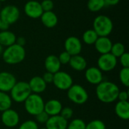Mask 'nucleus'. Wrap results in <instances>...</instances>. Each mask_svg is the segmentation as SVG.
<instances>
[{"label":"nucleus","instance_id":"nucleus-1","mask_svg":"<svg viewBox=\"0 0 129 129\" xmlns=\"http://www.w3.org/2000/svg\"><path fill=\"white\" fill-rule=\"evenodd\" d=\"M119 91V88L116 83L110 81H103L97 85L95 94L101 102L111 104L117 101Z\"/></svg>","mask_w":129,"mask_h":129},{"label":"nucleus","instance_id":"nucleus-2","mask_svg":"<svg viewBox=\"0 0 129 129\" xmlns=\"http://www.w3.org/2000/svg\"><path fill=\"white\" fill-rule=\"evenodd\" d=\"M2 56L5 63L16 65L24 60L26 57V50L24 47L15 43L4 49Z\"/></svg>","mask_w":129,"mask_h":129},{"label":"nucleus","instance_id":"nucleus-3","mask_svg":"<svg viewBox=\"0 0 129 129\" xmlns=\"http://www.w3.org/2000/svg\"><path fill=\"white\" fill-rule=\"evenodd\" d=\"M93 29L98 36H108L113 29V23L108 16L101 14L94 18Z\"/></svg>","mask_w":129,"mask_h":129},{"label":"nucleus","instance_id":"nucleus-4","mask_svg":"<svg viewBox=\"0 0 129 129\" xmlns=\"http://www.w3.org/2000/svg\"><path fill=\"white\" fill-rule=\"evenodd\" d=\"M10 97L12 101L20 104L23 103L32 94L28 82L24 81L17 82L10 91Z\"/></svg>","mask_w":129,"mask_h":129},{"label":"nucleus","instance_id":"nucleus-5","mask_svg":"<svg viewBox=\"0 0 129 129\" xmlns=\"http://www.w3.org/2000/svg\"><path fill=\"white\" fill-rule=\"evenodd\" d=\"M23 104L25 110L31 116H36L41 112L44 111L45 101L40 94L32 93Z\"/></svg>","mask_w":129,"mask_h":129},{"label":"nucleus","instance_id":"nucleus-6","mask_svg":"<svg viewBox=\"0 0 129 129\" xmlns=\"http://www.w3.org/2000/svg\"><path fill=\"white\" fill-rule=\"evenodd\" d=\"M88 93L87 90L81 85L73 84L67 90L68 99L75 104L82 105L88 100Z\"/></svg>","mask_w":129,"mask_h":129},{"label":"nucleus","instance_id":"nucleus-7","mask_svg":"<svg viewBox=\"0 0 129 129\" xmlns=\"http://www.w3.org/2000/svg\"><path fill=\"white\" fill-rule=\"evenodd\" d=\"M20 12L19 8L14 5H8L3 7L0 11V19L8 25L15 23L20 18Z\"/></svg>","mask_w":129,"mask_h":129},{"label":"nucleus","instance_id":"nucleus-8","mask_svg":"<svg viewBox=\"0 0 129 129\" xmlns=\"http://www.w3.org/2000/svg\"><path fill=\"white\" fill-rule=\"evenodd\" d=\"M52 83L57 89L67 91L73 85V79L68 73L60 70L54 74Z\"/></svg>","mask_w":129,"mask_h":129},{"label":"nucleus","instance_id":"nucleus-9","mask_svg":"<svg viewBox=\"0 0 129 129\" xmlns=\"http://www.w3.org/2000/svg\"><path fill=\"white\" fill-rule=\"evenodd\" d=\"M117 58L114 57L111 53L101 54L98 59V67L102 72H110L113 70L117 66Z\"/></svg>","mask_w":129,"mask_h":129},{"label":"nucleus","instance_id":"nucleus-10","mask_svg":"<svg viewBox=\"0 0 129 129\" xmlns=\"http://www.w3.org/2000/svg\"><path fill=\"white\" fill-rule=\"evenodd\" d=\"M1 121L7 128H14L20 123V115L15 110L10 108L2 113Z\"/></svg>","mask_w":129,"mask_h":129},{"label":"nucleus","instance_id":"nucleus-11","mask_svg":"<svg viewBox=\"0 0 129 129\" xmlns=\"http://www.w3.org/2000/svg\"><path fill=\"white\" fill-rule=\"evenodd\" d=\"M23 11L25 14L32 19L40 18L43 13V10L41 6V3L36 0L28 1L23 7Z\"/></svg>","mask_w":129,"mask_h":129},{"label":"nucleus","instance_id":"nucleus-12","mask_svg":"<svg viewBox=\"0 0 129 129\" xmlns=\"http://www.w3.org/2000/svg\"><path fill=\"white\" fill-rule=\"evenodd\" d=\"M65 51L71 56L80 54L82 50V44L81 40L76 36H69L64 42Z\"/></svg>","mask_w":129,"mask_h":129},{"label":"nucleus","instance_id":"nucleus-13","mask_svg":"<svg viewBox=\"0 0 129 129\" xmlns=\"http://www.w3.org/2000/svg\"><path fill=\"white\" fill-rule=\"evenodd\" d=\"M17 82L16 77L11 73L0 72V91L8 93Z\"/></svg>","mask_w":129,"mask_h":129},{"label":"nucleus","instance_id":"nucleus-14","mask_svg":"<svg viewBox=\"0 0 129 129\" xmlns=\"http://www.w3.org/2000/svg\"><path fill=\"white\" fill-rule=\"evenodd\" d=\"M85 78L88 83L94 85H98L104 81L103 72L98 67L86 68L85 72Z\"/></svg>","mask_w":129,"mask_h":129},{"label":"nucleus","instance_id":"nucleus-15","mask_svg":"<svg viewBox=\"0 0 129 129\" xmlns=\"http://www.w3.org/2000/svg\"><path fill=\"white\" fill-rule=\"evenodd\" d=\"M94 45L96 51L99 54H104L110 53L113 42L108 36H99Z\"/></svg>","mask_w":129,"mask_h":129},{"label":"nucleus","instance_id":"nucleus-16","mask_svg":"<svg viewBox=\"0 0 129 129\" xmlns=\"http://www.w3.org/2000/svg\"><path fill=\"white\" fill-rule=\"evenodd\" d=\"M28 84L32 93L33 94H40L43 93L47 88V84L43 80L42 76H36L31 78Z\"/></svg>","mask_w":129,"mask_h":129},{"label":"nucleus","instance_id":"nucleus-17","mask_svg":"<svg viewBox=\"0 0 129 129\" xmlns=\"http://www.w3.org/2000/svg\"><path fill=\"white\" fill-rule=\"evenodd\" d=\"M63 109V105L61 102L57 99H51L45 103L44 111L49 116H54L60 115Z\"/></svg>","mask_w":129,"mask_h":129},{"label":"nucleus","instance_id":"nucleus-18","mask_svg":"<svg viewBox=\"0 0 129 129\" xmlns=\"http://www.w3.org/2000/svg\"><path fill=\"white\" fill-rule=\"evenodd\" d=\"M68 121L63 119L60 115L50 116L45 123L47 129H67Z\"/></svg>","mask_w":129,"mask_h":129},{"label":"nucleus","instance_id":"nucleus-19","mask_svg":"<svg viewBox=\"0 0 129 129\" xmlns=\"http://www.w3.org/2000/svg\"><path fill=\"white\" fill-rule=\"evenodd\" d=\"M44 66L47 72L54 74L57 72L60 71L61 64L59 61L57 56L54 54H50L45 58Z\"/></svg>","mask_w":129,"mask_h":129},{"label":"nucleus","instance_id":"nucleus-20","mask_svg":"<svg viewBox=\"0 0 129 129\" xmlns=\"http://www.w3.org/2000/svg\"><path fill=\"white\" fill-rule=\"evenodd\" d=\"M69 64L73 70H76L78 72L85 70L87 68V65H88L87 60H85V58L80 54L71 56Z\"/></svg>","mask_w":129,"mask_h":129},{"label":"nucleus","instance_id":"nucleus-21","mask_svg":"<svg viewBox=\"0 0 129 129\" xmlns=\"http://www.w3.org/2000/svg\"><path fill=\"white\" fill-rule=\"evenodd\" d=\"M116 115L122 120L129 119V102L128 101H118L114 107Z\"/></svg>","mask_w":129,"mask_h":129},{"label":"nucleus","instance_id":"nucleus-22","mask_svg":"<svg viewBox=\"0 0 129 129\" xmlns=\"http://www.w3.org/2000/svg\"><path fill=\"white\" fill-rule=\"evenodd\" d=\"M42 23L47 28H53L57 26L58 23V17L57 14L51 11H44L40 17Z\"/></svg>","mask_w":129,"mask_h":129},{"label":"nucleus","instance_id":"nucleus-23","mask_svg":"<svg viewBox=\"0 0 129 129\" xmlns=\"http://www.w3.org/2000/svg\"><path fill=\"white\" fill-rule=\"evenodd\" d=\"M17 36L10 30L0 31V45L2 47H8L16 43Z\"/></svg>","mask_w":129,"mask_h":129},{"label":"nucleus","instance_id":"nucleus-24","mask_svg":"<svg viewBox=\"0 0 129 129\" xmlns=\"http://www.w3.org/2000/svg\"><path fill=\"white\" fill-rule=\"evenodd\" d=\"M12 100L8 93L0 91V112L5 111L11 107Z\"/></svg>","mask_w":129,"mask_h":129},{"label":"nucleus","instance_id":"nucleus-25","mask_svg":"<svg viewBox=\"0 0 129 129\" xmlns=\"http://www.w3.org/2000/svg\"><path fill=\"white\" fill-rule=\"evenodd\" d=\"M98 37L99 36L93 29H89L84 32L82 35V41L85 44L91 45L95 43Z\"/></svg>","mask_w":129,"mask_h":129},{"label":"nucleus","instance_id":"nucleus-26","mask_svg":"<svg viewBox=\"0 0 129 129\" xmlns=\"http://www.w3.org/2000/svg\"><path fill=\"white\" fill-rule=\"evenodd\" d=\"M87 7L91 12H98L105 7V3L104 0H88Z\"/></svg>","mask_w":129,"mask_h":129},{"label":"nucleus","instance_id":"nucleus-27","mask_svg":"<svg viewBox=\"0 0 129 129\" xmlns=\"http://www.w3.org/2000/svg\"><path fill=\"white\" fill-rule=\"evenodd\" d=\"M125 52V47L122 42H116L114 44L113 43V45H112V48L110 50V53L114 57L118 58L122 54H123Z\"/></svg>","mask_w":129,"mask_h":129},{"label":"nucleus","instance_id":"nucleus-28","mask_svg":"<svg viewBox=\"0 0 129 129\" xmlns=\"http://www.w3.org/2000/svg\"><path fill=\"white\" fill-rule=\"evenodd\" d=\"M119 78L122 85L128 88L129 86V67H122L121 69V70L119 71Z\"/></svg>","mask_w":129,"mask_h":129},{"label":"nucleus","instance_id":"nucleus-29","mask_svg":"<svg viewBox=\"0 0 129 129\" xmlns=\"http://www.w3.org/2000/svg\"><path fill=\"white\" fill-rule=\"evenodd\" d=\"M85 127L86 123L85 122V121L77 118L68 122L67 129H85Z\"/></svg>","mask_w":129,"mask_h":129},{"label":"nucleus","instance_id":"nucleus-30","mask_svg":"<svg viewBox=\"0 0 129 129\" xmlns=\"http://www.w3.org/2000/svg\"><path fill=\"white\" fill-rule=\"evenodd\" d=\"M85 129H107L105 123L100 119H94L86 124Z\"/></svg>","mask_w":129,"mask_h":129},{"label":"nucleus","instance_id":"nucleus-31","mask_svg":"<svg viewBox=\"0 0 129 129\" xmlns=\"http://www.w3.org/2000/svg\"><path fill=\"white\" fill-rule=\"evenodd\" d=\"M18 129H39V124L34 120H26L22 122Z\"/></svg>","mask_w":129,"mask_h":129},{"label":"nucleus","instance_id":"nucleus-32","mask_svg":"<svg viewBox=\"0 0 129 129\" xmlns=\"http://www.w3.org/2000/svg\"><path fill=\"white\" fill-rule=\"evenodd\" d=\"M60 115L63 118L65 119L66 120H70L72 119L73 116V110L70 107H63Z\"/></svg>","mask_w":129,"mask_h":129},{"label":"nucleus","instance_id":"nucleus-33","mask_svg":"<svg viewBox=\"0 0 129 129\" xmlns=\"http://www.w3.org/2000/svg\"><path fill=\"white\" fill-rule=\"evenodd\" d=\"M57 57H58L59 61H60L61 65L62 64L66 65V64H69V62H70V58H71V55L69 53H67L66 51H64L61 52Z\"/></svg>","mask_w":129,"mask_h":129},{"label":"nucleus","instance_id":"nucleus-34","mask_svg":"<svg viewBox=\"0 0 129 129\" xmlns=\"http://www.w3.org/2000/svg\"><path fill=\"white\" fill-rule=\"evenodd\" d=\"M49 116L45 112V111H42L40 113H39L38 115H36L35 116L36 118V122L38 123V124H45L47 122L48 119H49Z\"/></svg>","mask_w":129,"mask_h":129},{"label":"nucleus","instance_id":"nucleus-35","mask_svg":"<svg viewBox=\"0 0 129 129\" xmlns=\"http://www.w3.org/2000/svg\"><path fill=\"white\" fill-rule=\"evenodd\" d=\"M41 3L42 8L44 11H51L54 8V2L52 0H43Z\"/></svg>","mask_w":129,"mask_h":129},{"label":"nucleus","instance_id":"nucleus-36","mask_svg":"<svg viewBox=\"0 0 129 129\" xmlns=\"http://www.w3.org/2000/svg\"><path fill=\"white\" fill-rule=\"evenodd\" d=\"M119 63L122 67L128 68L129 67V54L128 52H125L119 57Z\"/></svg>","mask_w":129,"mask_h":129},{"label":"nucleus","instance_id":"nucleus-37","mask_svg":"<svg viewBox=\"0 0 129 129\" xmlns=\"http://www.w3.org/2000/svg\"><path fill=\"white\" fill-rule=\"evenodd\" d=\"M129 94L128 91L126 90L123 91H119V94H118V100L119 101H128Z\"/></svg>","mask_w":129,"mask_h":129},{"label":"nucleus","instance_id":"nucleus-38","mask_svg":"<svg viewBox=\"0 0 129 129\" xmlns=\"http://www.w3.org/2000/svg\"><path fill=\"white\" fill-rule=\"evenodd\" d=\"M42 78L43 79V80L45 82L46 84H50V83H52V82H53L54 74L46 71V72L43 74V76H42Z\"/></svg>","mask_w":129,"mask_h":129},{"label":"nucleus","instance_id":"nucleus-39","mask_svg":"<svg viewBox=\"0 0 129 129\" xmlns=\"http://www.w3.org/2000/svg\"><path fill=\"white\" fill-rule=\"evenodd\" d=\"M105 6H114L119 4L120 0H104Z\"/></svg>","mask_w":129,"mask_h":129},{"label":"nucleus","instance_id":"nucleus-40","mask_svg":"<svg viewBox=\"0 0 129 129\" xmlns=\"http://www.w3.org/2000/svg\"><path fill=\"white\" fill-rule=\"evenodd\" d=\"M26 39L24 37H22V36L18 37L16 39V44H17L20 46H23V47H24V45H26Z\"/></svg>","mask_w":129,"mask_h":129},{"label":"nucleus","instance_id":"nucleus-41","mask_svg":"<svg viewBox=\"0 0 129 129\" xmlns=\"http://www.w3.org/2000/svg\"><path fill=\"white\" fill-rule=\"evenodd\" d=\"M10 25L7 24L6 23H4L2 21V23H1V28H0V30L2 31V30H8V28H9Z\"/></svg>","mask_w":129,"mask_h":129},{"label":"nucleus","instance_id":"nucleus-42","mask_svg":"<svg viewBox=\"0 0 129 129\" xmlns=\"http://www.w3.org/2000/svg\"><path fill=\"white\" fill-rule=\"evenodd\" d=\"M4 47H2L1 45H0V55H2V52H3V51H4V48H3Z\"/></svg>","mask_w":129,"mask_h":129},{"label":"nucleus","instance_id":"nucleus-43","mask_svg":"<svg viewBox=\"0 0 129 129\" xmlns=\"http://www.w3.org/2000/svg\"><path fill=\"white\" fill-rule=\"evenodd\" d=\"M6 0H0V2L2 3V2H5Z\"/></svg>","mask_w":129,"mask_h":129},{"label":"nucleus","instance_id":"nucleus-44","mask_svg":"<svg viewBox=\"0 0 129 129\" xmlns=\"http://www.w3.org/2000/svg\"><path fill=\"white\" fill-rule=\"evenodd\" d=\"M1 23H2V20H1V19H0V28H1Z\"/></svg>","mask_w":129,"mask_h":129},{"label":"nucleus","instance_id":"nucleus-45","mask_svg":"<svg viewBox=\"0 0 129 129\" xmlns=\"http://www.w3.org/2000/svg\"><path fill=\"white\" fill-rule=\"evenodd\" d=\"M39 129H47V128H46L45 127V128H39Z\"/></svg>","mask_w":129,"mask_h":129},{"label":"nucleus","instance_id":"nucleus-46","mask_svg":"<svg viewBox=\"0 0 129 129\" xmlns=\"http://www.w3.org/2000/svg\"><path fill=\"white\" fill-rule=\"evenodd\" d=\"M1 9H2V6H1V2H0V11H1Z\"/></svg>","mask_w":129,"mask_h":129},{"label":"nucleus","instance_id":"nucleus-47","mask_svg":"<svg viewBox=\"0 0 129 129\" xmlns=\"http://www.w3.org/2000/svg\"><path fill=\"white\" fill-rule=\"evenodd\" d=\"M6 129H14V128H6Z\"/></svg>","mask_w":129,"mask_h":129}]
</instances>
